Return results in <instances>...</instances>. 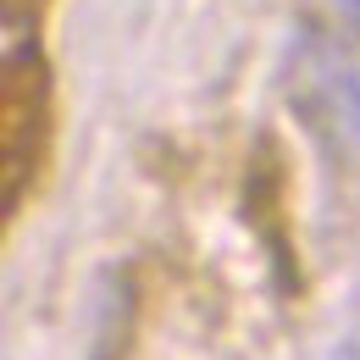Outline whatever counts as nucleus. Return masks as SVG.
Segmentation results:
<instances>
[{"label": "nucleus", "instance_id": "nucleus-1", "mask_svg": "<svg viewBox=\"0 0 360 360\" xmlns=\"http://www.w3.org/2000/svg\"><path fill=\"white\" fill-rule=\"evenodd\" d=\"M333 6H338V11H344V17H349V22L360 28V0H333Z\"/></svg>", "mask_w": 360, "mask_h": 360}, {"label": "nucleus", "instance_id": "nucleus-2", "mask_svg": "<svg viewBox=\"0 0 360 360\" xmlns=\"http://www.w3.org/2000/svg\"><path fill=\"white\" fill-rule=\"evenodd\" d=\"M327 360H360V355H355V349H333Z\"/></svg>", "mask_w": 360, "mask_h": 360}]
</instances>
